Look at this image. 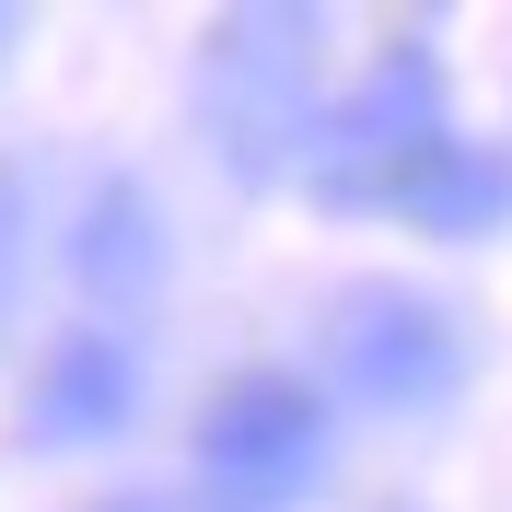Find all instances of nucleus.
<instances>
[{
    "mask_svg": "<svg viewBox=\"0 0 512 512\" xmlns=\"http://www.w3.org/2000/svg\"><path fill=\"white\" fill-rule=\"evenodd\" d=\"M501 210H512V163L501 152H443L408 187V222H431V233H489Z\"/></svg>",
    "mask_w": 512,
    "mask_h": 512,
    "instance_id": "6",
    "label": "nucleus"
},
{
    "mask_svg": "<svg viewBox=\"0 0 512 512\" xmlns=\"http://www.w3.org/2000/svg\"><path fill=\"white\" fill-rule=\"evenodd\" d=\"M198 105H210V140H222L233 175H280V163L315 152V12H233L198 59Z\"/></svg>",
    "mask_w": 512,
    "mask_h": 512,
    "instance_id": "1",
    "label": "nucleus"
},
{
    "mask_svg": "<svg viewBox=\"0 0 512 512\" xmlns=\"http://www.w3.org/2000/svg\"><path fill=\"white\" fill-rule=\"evenodd\" d=\"M326 373L361 408H443L466 384V326L431 291H350L326 315Z\"/></svg>",
    "mask_w": 512,
    "mask_h": 512,
    "instance_id": "3",
    "label": "nucleus"
},
{
    "mask_svg": "<svg viewBox=\"0 0 512 512\" xmlns=\"http://www.w3.org/2000/svg\"><path fill=\"white\" fill-rule=\"evenodd\" d=\"M443 152H454V140H443V82H431V59H419V47H384L373 82L315 128L303 175H315L326 210H408V187Z\"/></svg>",
    "mask_w": 512,
    "mask_h": 512,
    "instance_id": "2",
    "label": "nucleus"
},
{
    "mask_svg": "<svg viewBox=\"0 0 512 512\" xmlns=\"http://www.w3.org/2000/svg\"><path fill=\"white\" fill-rule=\"evenodd\" d=\"M152 256H163V245H152V222H140V198L117 187V198H105V222L82 233V268H94V280H152Z\"/></svg>",
    "mask_w": 512,
    "mask_h": 512,
    "instance_id": "7",
    "label": "nucleus"
},
{
    "mask_svg": "<svg viewBox=\"0 0 512 512\" xmlns=\"http://www.w3.org/2000/svg\"><path fill=\"white\" fill-rule=\"evenodd\" d=\"M117 419H128V350L117 338H70L47 361V384H35V431L47 443H105Z\"/></svg>",
    "mask_w": 512,
    "mask_h": 512,
    "instance_id": "5",
    "label": "nucleus"
},
{
    "mask_svg": "<svg viewBox=\"0 0 512 512\" xmlns=\"http://www.w3.org/2000/svg\"><path fill=\"white\" fill-rule=\"evenodd\" d=\"M315 454H326V408L303 396V384L280 373H245L210 396V419H198V466L222 489H245V501H280V489L315 478Z\"/></svg>",
    "mask_w": 512,
    "mask_h": 512,
    "instance_id": "4",
    "label": "nucleus"
}]
</instances>
